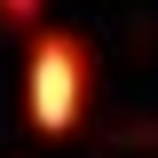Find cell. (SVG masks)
I'll use <instances>...</instances> for the list:
<instances>
[{"label": "cell", "instance_id": "6da1fadb", "mask_svg": "<svg viewBox=\"0 0 158 158\" xmlns=\"http://www.w3.org/2000/svg\"><path fill=\"white\" fill-rule=\"evenodd\" d=\"M32 111L40 127H63L79 111V48L71 40H40V63H32Z\"/></svg>", "mask_w": 158, "mask_h": 158}]
</instances>
